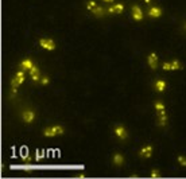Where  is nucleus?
Masks as SVG:
<instances>
[{"mask_svg": "<svg viewBox=\"0 0 186 179\" xmlns=\"http://www.w3.org/2000/svg\"><path fill=\"white\" fill-rule=\"evenodd\" d=\"M162 15V10L159 8V7H152V8H150V11H148V16L150 18H159Z\"/></svg>", "mask_w": 186, "mask_h": 179, "instance_id": "1a4fd4ad", "label": "nucleus"}, {"mask_svg": "<svg viewBox=\"0 0 186 179\" xmlns=\"http://www.w3.org/2000/svg\"><path fill=\"white\" fill-rule=\"evenodd\" d=\"M96 1H93V0H90V1H88V4H86V8L89 10V11H92L93 8H96Z\"/></svg>", "mask_w": 186, "mask_h": 179, "instance_id": "a211bd4d", "label": "nucleus"}, {"mask_svg": "<svg viewBox=\"0 0 186 179\" xmlns=\"http://www.w3.org/2000/svg\"><path fill=\"white\" fill-rule=\"evenodd\" d=\"M123 10H124V6L121 3H119V4H115V6L109 7V8H108V12H109V14H113V12H115V14H121Z\"/></svg>", "mask_w": 186, "mask_h": 179, "instance_id": "6e6552de", "label": "nucleus"}, {"mask_svg": "<svg viewBox=\"0 0 186 179\" xmlns=\"http://www.w3.org/2000/svg\"><path fill=\"white\" fill-rule=\"evenodd\" d=\"M178 162H179L181 166H183V167H186V157L185 156H178Z\"/></svg>", "mask_w": 186, "mask_h": 179, "instance_id": "aec40b11", "label": "nucleus"}, {"mask_svg": "<svg viewBox=\"0 0 186 179\" xmlns=\"http://www.w3.org/2000/svg\"><path fill=\"white\" fill-rule=\"evenodd\" d=\"M28 73H30V76H31L32 81H35V82L39 81V78H40V71H39V68H38V66L34 65V66H32V68L28 70Z\"/></svg>", "mask_w": 186, "mask_h": 179, "instance_id": "39448f33", "label": "nucleus"}, {"mask_svg": "<svg viewBox=\"0 0 186 179\" xmlns=\"http://www.w3.org/2000/svg\"><path fill=\"white\" fill-rule=\"evenodd\" d=\"M32 66H34V63H32V61L30 59V58H28V59H23L20 62V68L23 69V70H30Z\"/></svg>", "mask_w": 186, "mask_h": 179, "instance_id": "9d476101", "label": "nucleus"}, {"mask_svg": "<svg viewBox=\"0 0 186 179\" xmlns=\"http://www.w3.org/2000/svg\"><path fill=\"white\" fill-rule=\"evenodd\" d=\"M166 82L163 81V79H158V81L155 82V89L158 90V92H163L164 89H166Z\"/></svg>", "mask_w": 186, "mask_h": 179, "instance_id": "9b49d317", "label": "nucleus"}, {"mask_svg": "<svg viewBox=\"0 0 186 179\" xmlns=\"http://www.w3.org/2000/svg\"><path fill=\"white\" fill-rule=\"evenodd\" d=\"M35 159H37V160H40V159H42V154L39 152V149H37V157H35Z\"/></svg>", "mask_w": 186, "mask_h": 179, "instance_id": "b1692460", "label": "nucleus"}, {"mask_svg": "<svg viewBox=\"0 0 186 179\" xmlns=\"http://www.w3.org/2000/svg\"><path fill=\"white\" fill-rule=\"evenodd\" d=\"M131 12H132V18H134L136 22H140V20L143 19V12H142V10L139 8L137 6H134L131 8Z\"/></svg>", "mask_w": 186, "mask_h": 179, "instance_id": "7ed1b4c3", "label": "nucleus"}, {"mask_svg": "<svg viewBox=\"0 0 186 179\" xmlns=\"http://www.w3.org/2000/svg\"><path fill=\"white\" fill-rule=\"evenodd\" d=\"M11 86H12V88H19V86H20V84H19V81H18L16 77L12 79V81H11Z\"/></svg>", "mask_w": 186, "mask_h": 179, "instance_id": "412c9836", "label": "nucleus"}, {"mask_svg": "<svg viewBox=\"0 0 186 179\" xmlns=\"http://www.w3.org/2000/svg\"><path fill=\"white\" fill-rule=\"evenodd\" d=\"M113 163H115L116 166H121L124 163V157L121 154H115L113 155Z\"/></svg>", "mask_w": 186, "mask_h": 179, "instance_id": "f8f14e48", "label": "nucleus"}, {"mask_svg": "<svg viewBox=\"0 0 186 179\" xmlns=\"http://www.w3.org/2000/svg\"><path fill=\"white\" fill-rule=\"evenodd\" d=\"M115 133L119 136L120 139H127V136H128V133H127V131H125V128L124 127H121V125H119V127H116L115 128Z\"/></svg>", "mask_w": 186, "mask_h": 179, "instance_id": "0eeeda50", "label": "nucleus"}, {"mask_svg": "<svg viewBox=\"0 0 186 179\" xmlns=\"http://www.w3.org/2000/svg\"><path fill=\"white\" fill-rule=\"evenodd\" d=\"M51 129H53V132L55 133V136L63 133V128H62L61 125H54V127H51Z\"/></svg>", "mask_w": 186, "mask_h": 179, "instance_id": "4468645a", "label": "nucleus"}, {"mask_svg": "<svg viewBox=\"0 0 186 179\" xmlns=\"http://www.w3.org/2000/svg\"><path fill=\"white\" fill-rule=\"evenodd\" d=\"M154 108L156 109V112L164 111V105H163V102H161V101H156V102L154 104Z\"/></svg>", "mask_w": 186, "mask_h": 179, "instance_id": "dca6fc26", "label": "nucleus"}, {"mask_svg": "<svg viewBox=\"0 0 186 179\" xmlns=\"http://www.w3.org/2000/svg\"><path fill=\"white\" fill-rule=\"evenodd\" d=\"M151 154H152V147H151V146L142 147L140 151H139V156L140 157H144V159H148V157L151 156Z\"/></svg>", "mask_w": 186, "mask_h": 179, "instance_id": "f03ea898", "label": "nucleus"}, {"mask_svg": "<svg viewBox=\"0 0 186 179\" xmlns=\"http://www.w3.org/2000/svg\"><path fill=\"white\" fill-rule=\"evenodd\" d=\"M39 46L43 47V49L49 50V51H53L55 49V43H54L53 39H39Z\"/></svg>", "mask_w": 186, "mask_h": 179, "instance_id": "f257e3e1", "label": "nucleus"}, {"mask_svg": "<svg viewBox=\"0 0 186 179\" xmlns=\"http://www.w3.org/2000/svg\"><path fill=\"white\" fill-rule=\"evenodd\" d=\"M35 119V113L32 111H24L23 112V121L24 123H32Z\"/></svg>", "mask_w": 186, "mask_h": 179, "instance_id": "423d86ee", "label": "nucleus"}, {"mask_svg": "<svg viewBox=\"0 0 186 179\" xmlns=\"http://www.w3.org/2000/svg\"><path fill=\"white\" fill-rule=\"evenodd\" d=\"M104 1H107V3H112L113 0H104Z\"/></svg>", "mask_w": 186, "mask_h": 179, "instance_id": "a878e982", "label": "nucleus"}, {"mask_svg": "<svg viewBox=\"0 0 186 179\" xmlns=\"http://www.w3.org/2000/svg\"><path fill=\"white\" fill-rule=\"evenodd\" d=\"M144 1H146V4H150V1H151V0H144Z\"/></svg>", "mask_w": 186, "mask_h": 179, "instance_id": "bb28decb", "label": "nucleus"}, {"mask_svg": "<svg viewBox=\"0 0 186 179\" xmlns=\"http://www.w3.org/2000/svg\"><path fill=\"white\" fill-rule=\"evenodd\" d=\"M16 78H18V81H19V84H23V82H24V76L23 77H18V76H16Z\"/></svg>", "mask_w": 186, "mask_h": 179, "instance_id": "393cba45", "label": "nucleus"}, {"mask_svg": "<svg viewBox=\"0 0 186 179\" xmlns=\"http://www.w3.org/2000/svg\"><path fill=\"white\" fill-rule=\"evenodd\" d=\"M178 69H181V62L178 59H174L171 62V70H178Z\"/></svg>", "mask_w": 186, "mask_h": 179, "instance_id": "f3484780", "label": "nucleus"}, {"mask_svg": "<svg viewBox=\"0 0 186 179\" xmlns=\"http://www.w3.org/2000/svg\"><path fill=\"white\" fill-rule=\"evenodd\" d=\"M147 62L151 69H156V66H158V55H156L155 53H151L147 57Z\"/></svg>", "mask_w": 186, "mask_h": 179, "instance_id": "20e7f679", "label": "nucleus"}, {"mask_svg": "<svg viewBox=\"0 0 186 179\" xmlns=\"http://www.w3.org/2000/svg\"><path fill=\"white\" fill-rule=\"evenodd\" d=\"M92 12H93V15H96V16H102L104 15V8L102 7H96V8L92 10Z\"/></svg>", "mask_w": 186, "mask_h": 179, "instance_id": "ddd939ff", "label": "nucleus"}, {"mask_svg": "<svg viewBox=\"0 0 186 179\" xmlns=\"http://www.w3.org/2000/svg\"><path fill=\"white\" fill-rule=\"evenodd\" d=\"M159 176H161V172H159L156 168L151 170V178H159Z\"/></svg>", "mask_w": 186, "mask_h": 179, "instance_id": "6ab92c4d", "label": "nucleus"}, {"mask_svg": "<svg viewBox=\"0 0 186 179\" xmlns=\"http://www.w3.org/2000/svg\"><path fill=\"white\" fill-rule=\"evenodd\" d=\"M49 82H50V78H49V77H42V79H40V84H42L43 86L49 85Z\"/></svg>", "mask_w": 186, "mask_h": 179, "instance_id": "4be33fe9", "label": "nucleus"}, {"mask_svg": "<svg viewBox=\"0 0 186 179\" xmlns=\"http://www.w3.org/2000/svg\"><path fill=\"white\" fill-rule=\"evenodd\" d=\"M185 28H186V25H185Z\"/></svg>", "mask_w": 186, "mask_h": 179, "instance_id": "cd10ccee", "label": "nucleus"}, {"mask_svg": "<svg viewBox=\"0 0 186 179\" xmlns=\"http://www.w3.org/2000/svg\"><path fill=\"white\" fill-rule=\"evenodd\" d=\"M43 135L47 136V137H54V136H55V133L53 132V129H51V128H46V129H43Z\"/></svg>", "mask_w": 186, "mask_h": 179, "instance_id": "2eb2a0df", "label": "nucleus"}, {"mask_svg": "<svg viewBox=\"0 0 186 179\" xmlns=\"http://www.w3.org/2000/svg\"><path fill=\"white\" fill-rule=\"evenodd\" d=\"M163 70H171V62H164L163 63Z\"/></svg>", "mask_w": 186, "mask_h": 179, "instance_id": "5701e85b", "label": "nucleus"}]
</instances>
